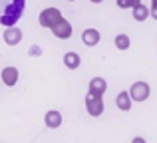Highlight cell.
<instances>
[{"instance_id":"obj_1","label":"cell","mask_w":157,"mask_h":143,"mask_svg":"<svg viewBox=\"0 0 157 143\" xmlns=\"http://www.w3.org/2000/svg\"><path fill=\"white\" fill-rule=\"evenodd\" d=\"M26 10V0H0V24L12 28L18 24Z\"/></svg>"},{"instance_id":"obj_2","label":"cell","mask_w":157,"mask_h":143,"mask_svg":"<svg viewBox=\"0 0 157 143\" xmlns=\"http://www.w3.org/2000/svg\"><path fill=\"white\" fill-rule=\"evenodd\" d=\"M60 18H62L60 8L50 6V8H44V10L40 12V16H38V24H40L42 28H48V30H50V28H52Z\"/></svg>"},{"instance_id":"obj_3","label":"cell","mask_w":157,"mask_h":143,"mask_svg":"<svg viewBox=\"0 0 157 143\" xmlns=\"http://www.w3.org/2000/svg\"><path fill=\"white\" fill-rule=\"evenodd\" d=\"M104 109H105L104 97L101 96H94V93L88 92V96H86V111H88L92 117H100L101 113H104Z\"/></svg>"},{"instance_id":"obj_4","label":"cell","mask_w":157,"mask_h":143,"mask_svg":"<svg viewBox=\"0 0 157 143\" xmlns=\"http://www.w3.org/2000/svg\"><path fill=\"white\" fill-rule=\"evenodd\" d=\"M149 96H151V88H149L147 81H135V84L129 88V97L133 101H137V103L145 101Z\"/></svg>"},{"instance_id":"obj_5","label":"cell","mask_w":157,"mask_h":143,"mask_svg":"<svg viewBox=\"0 0 157 143\" xmlns=\"http://www.w3.org/2000/svg\"><path fill=\"white\" fill-rule=\"evenodd\" d=\"M50 32L56 36L58 40H68V38H72V24H70L68 20L62 16V18L50 28Z\"/></svg>"},{"instance_id":"obj_6","label":"cell","mask_w":157,"mask_h":143,"mask_svg":"<svg viewBox=\"0 0 157 143\" xmlns=\"http://www.w3.org/2000/svg\"><path fill=\"white\" fill-rule=\"evenodd\" d=\"M18 77H20L18 68H14V66H6L0 72V80H2V84L8 85V88H14V85L18 84Z\"/></svg>"},{"instance_id":"obj_7","label":"cell","mask_w":157,"mask_h":143,"mask_svg":"<svg viewBox=\"0 0 157 143\" xmlns=\"http://www.w3.org/2000/svg\"><path fill=\"white\" fill-rule=\"evenodd\" d=\"M88 92L94 93V96H104V93L107 92V81L104 80V77H92L90 80V85H88Z\"/></svg>"},{"instance_id":"obj_8","label":"cell","mask_w":157,"mask_h":143,"mask_svg":"<svg viewBox=\"0 0 157 143\" xmlns=\"http://www.w3.org/2000/svg\"><path fill=\"white\" fill-rule=\"evenodd\" d=\"M22 30L20 28H16V26H12V28H6V32H4V42L8 44V46H18L20 42H22Z\"/></svg>"},{"instance_id":"obj_9","label":"cell","mask_w":157,"mask_h":143,"mask_svg":"<svg viewBox=\"0 0 157 143\" xmlns=\"http://www.w3.org/2000/svg\"><path fill=\"white\" fill-rule=\"evenodd\" d=\"M100 40H101V34L96 30V28H86L84 32H82V42L86 44V46H98L100 44Z\"/></svg>"},{"instance_id":"obj_10","label":"cell","mask_w":157,"mask_h":143,"mask_svg":"<svg viewBox=\"0 0 157 143\" xmlns=\"http://www.w3.org/2000/svg\"><path fill=\"white\" fill-rule=\"evenodd\" d=\"M44 123H46V127H50V129H58L62 125V113L58 111V109H50V111H46V115H44Z\"/></svg>"},{"instance_id":"obj_11","label":"cell","mask_w":157,"mask_h":143,"mask_svg":"<svg viewBox=\"0 0 157 143\" xmlns=\"http://www.w3.org/2000/svg\"><path fill=\"white\" fill-rule=\"evenodd\" d=\"M131 103H133V100L129 97V92H119L117 96H115V105H117V109H121V111H129Z\"/></svg>"},{"instance_id":"obj_12","label":"cell","mask_w":157,"mask_h":143,"mask_svg":"<svg viewBox=\"0 0 157 143\" xmlns=\"http://www.w3.org/2000/svg\"><path fill=\"white\" fill-rule=\"evenodd\" d=\"M82 64V58L78 52H66L64 54V66L68 68V70H78Z\"/></svg>"},{"instance_id":"obj_13","label":"cell","mask_w":157,"mask_h":143,"mask_svg":"<svg viewBox=\"0 0 157 143\" xmlns=\"http://www.w3.org/2000/svg\"><path fill=\"white\" fill-rule=\"evenodd\" d=\"M131 12H133V20L135 22H145V20L149 18V8H147L143 2H139L135 8H131Z\"/></svg>"},{"instance_id":"obj_14","label":"cell","mask_w":157,"mask_h":143,"mask_svg":"<svg viewBox=\"0 0 157 143\" xmlns=\"http://www.w3.org/2000/svg\"><path fill=\"white\" fill-rule=\"evenodd\" d=\"M113 44H115V48L117 50H129V46H131V40H129V36L127 34H117L113 38Z\"/></svg>"},{"instance_id":"obj_15","label":"cell","mask_w":157,"mask_h":143,"mask_svg":"<svg viewBox=\"0 0 157 143\" xmlns=\"http://www.w3.org/2000/svg\"><path fill=\"white\" fill-rule=\"evenodd\" d=\"M139 2H141V0H115L117 8H121V10H129V8H135Z\"/></svg>"},{"instance_id":"obj_16","label":"cell","mask_w":157,"mask_h":143,"mask_svg":"<svg viewBox=\"0 0 157 143\" xmlns=\"http://www.w3.org/2000/svg\"><path fill=\"white\" fill-rule=\"evenodd\" d=\"M149 18L157 20V0H151V6H149Z\"/></svg>"},{"instance_id":"obj_17","label":"cell","mask_w":157,"mask_h":143,"mask_svg":"<svg viewBox=\"0 0 157 143\" xmlns=\"http://www.w3.org/2000/svg\"><path fill=\"white\" fill-rule=\"evenodd\" d=\"M131 143H147V141L143 139V137H133V139H131Z\"/></svg>"},{"instance_id":"obj_18","label":"cell","mask_w":157,"mask_h":143,"mask_svg":"<svg viewBox=\"0 0 157 143\" xmlns=\"http://www.w3.org/2000/svg\"><path fill=\"white\" fill-rule=\"evenodd\" d=\"M90 2H94V4H100V2H104V0H90Z\"/></svg>"},{"instance_id":"obj_19","label":"cell","mask_w":157,"mask_h":143,"mask_svg":"<svg viewBox=\"0 0 157 143\" xmlns=\"http://www.w3.org/2000/svg\"><path fill=\"white\" fill-rule=\"evenodd\" d=\"M68 2H74V0H68Z\"/></svg>"}]
</instances>
